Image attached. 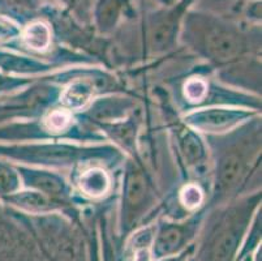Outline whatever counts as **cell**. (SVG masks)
Listing matches in <instances>:
<instances>
[{
    "label": "cell",
    "mask_w": 262,
    "mask_h": 261,
    "mask_svg": "<svg viewBox=\"0 0 262 261\" xmlns=\"http://www.w3.org/2000/svg\"><path fill=\"white\" fill-rule=\"evenodd\" d=\"M81 187L88 195L99 196L106 192L108 187V179L101 170H92L84 175L81 180Z\"/></svg>",
    "instance_id": "1"
},
{
    "label": "cell",
    "mask_w": 262,
    "mask_h": 261,
    "mask_svg": "<svg viewBox=\"0 0 262 261\" xmlns=\"http://www.w3.org/2000/svg\"><path fill=\"white\" fill-rule=\"evenodd\" d=\"M236 47V41L228 33L215 30L210 35V50L216 56H230Z\"/></svg>",
    "instance_id": "2"
},
{
    "label": "cell",
    "mask_w": 262,
    "mask_h": 261,
    "mask_svg": "<svg viewBox=\"0 0 262 261\" xmlns=\"http://www.w3.org/2000/svg\"><path fill=\"white\" fill-rule=\"evenodd\" d=\"M90 94H92V90L86 84L76 83L67 89L66 94H64V101L71 107H81L89 101Z\"/></svg>",
    "instance_id": "3"
},
{
    "label": "cell",
    "mask_w": 262,
    "mask_h": 261,
    "mask_svg": "<svg viewBox=\"0 0 262 261\" xmlns=\"http://www.w3.org/2000/svg\"><path fill=\"white\" fill-rule=\"evenodd\" d=\"M25 41L33 49L42 50L49 45V32L43 25L37 24L26 30Z\"/></svg>",
    "instance_id": "4"
},
{
    "label": "cell",
    "mask_w": 262,
    "mask_h": 261,
    "mask_svg": "<svg viewBox=\"0 0 262 261\" xmlns=\"http://www.w3.org/2000/svg\"><path fill=\"white\" fill-rule=\"evenodd\" d=\"M237 242V234L231 231V233L226 234L221 242L216 246L215 250V258L216 261H227V258L230 257L231 253H232L233 248L236 246Z\"/></svg>",
    "instance_id": "5"
},
{
    "label": "cell",
    "mask_w": 262,
    "mask_h": 261,
    "mask_svg": "<svg viewBox=\"0 0 262 261\" xmlns=\"http://www.w3.org/2000/svg\"><path fill=\"white\" fill-rule=\"evenodd\" d=\"M230 115L222 111H213L209 114H202L199 118V124L204 128H221L230 123Z\"/></svg>",
    "instance_id": "6"
},
{
    "label": "cell",
    "mask_w": 262,
    "mask_h": 261,
    "mask_svg": "<svg viewBox=\"0 0 262 261\" xmlns=\"http://www.w3.org/2000/svg\"><path fill=\"white\" fill-rule=\"evenodd\" d=\"M180 231L176 229H171L167 230L166 233L162 234L161 238L158 239V244H157V247L161 252H170V251L175 250L178 247L179 242H180Z\"/></svg>",
    "instance_id": "7"
},
{
    "label": "cell",
    "mask_w": 262,
    "mask_h": 261,
    "mask_svg": "<svg viewBox=\"0 0 262 261\" xmlns=\"http://www.w3.org/2000/svg\"><path fill=\"white\" fill-rule=\"evenodd\" d=\"M240 171V161L237 157H230L227 161L225 162L222 167V174H221V179L222 183L228 186L232 184L233 182L236 180L237 175Z\"/></svg>",
    "instance_id": "8"
},
{
    "label": "cell",
    "mask_w": 262,
    "mask_h": 261,
    "mask_svg": "<svg viewBox=\"0 0 262 261\" xmlns=\"http://www.w3.org/2000/svg\"><path fill=\"white\" fill-rule=\"evenodd\" d=\"M17 176L7 167L0 166V192L11 193L17 188Z\"/></svg>",
    "instance_id": "9"
},
{
    "label": "cell",
    "mask_w": 262,
    "mask_h": 261,
    "mask_svg": "<svg viewBox=\"0 0 262 261\" xmlns=\"http://www.w3.org/2000/svg\"><path fill=\"white\" fill-rule=\"evenodd\" d=\"M206 86L202 81L193 80L185 86V94L189 97L190 101H200V98L204 97Z\"/></svg>",
    "instance_id": "10"
},
{
    "label": "cell",
    "mask_w": 262,
    "mask_h": 261,
    "mask_svg": "<svg viewBox=\"0 0 262 261\" xmlns=\"http://www.w3.org/2000/svg\"><path fill=\"white\" fill-rule=\"evenodd\" d=\"M184 150L185 154L189 159H199L200 155L202 154L201 145H200L199 140L193 137V136H187L184 140Z\"/></svg>",
    "instance_id": "11"
},
{
    "label": "cell",
    "mask_w": 262,
    "mask_h": 261,
    "mask_svg": "<svg viewBox=\"0 0 262 261\" xmlns=\"http://www.w3.org/2000/svg\"><path fill=\"white\" fill-rule=\"evenodd\" d=\"M183 201H184L185 205H188V207H196V205L200 204V201H201V193L194 187H189L183 193Z\"/></svg>",
    "instance_id": "12"
},
{
    "label": "cell",
    "mask_w": 262,
    "mask_h": 261,
    "mask_svg": "<svg viewBox=\"0 0 262 261\" xmlns=\"http://www.w3.org/2000/svg\"><path fill=\"white\" fill-rule=\"evenodd\" d=\"M68 123V116L66 114H61V112H55L50 118V126L55 129L64 128Z\"/></svg>",
    "instance_id": "13"
},
{
    "label": "cell",
    "mask_w": 262,
    "mask_h": 261,
    "mask_svg": "<svg viewBox=\"0 0 262 261\" xmlns=\"http://www.w3.org/2000/svg\"><path fill=\"white\" fill-rule=\"evenodd\" d=\"M38 186L42 187V188H43V190H46V191H52V192H54V191L59 190L58 184L55 183V182L52 180V179H50V178L40 179L39 184H38Z\"/></svg>",
    "instance_id": "14"
}]
</instances>
